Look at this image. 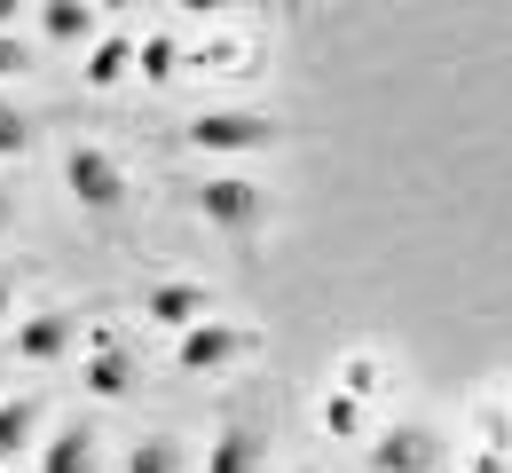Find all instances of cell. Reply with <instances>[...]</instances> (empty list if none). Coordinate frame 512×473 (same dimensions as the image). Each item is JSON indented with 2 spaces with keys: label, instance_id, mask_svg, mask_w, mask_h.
Segmentation results:
<instances>
[{
  "label": "cell",
  "instance_id": "cb8c5ba5",
  "mask_svg": "<svg viewBox=\"0 0 512 473\" xmlns=\"http://www.w3.org/2000/svg\"><path fill=\"white\" fill-rule=\"evenodd\" d=\"M16 8H24V0H0V32H8V24H16Z\"/></svg>",
  "mask_w": 512,
  "mask_h": 473
},
{
  "label": "cell",
  "instance_id": "7c38bea8",
  "mask_svg": "<svg viewBox=\"0 0 512 473\" xmlns=\"http://www.w3.org/2000/svg\"><path fill=\"white\" fill-rule=\"evenodd\" d=\"M40 32H48L56 48H95V40H103L87 0H48V8H40Z\"/></svg>",
  "mask_w": 512,
  "mask_h": 473
},
{
  "label": "cell",
  "instance_id": "7402d4cb",
  "mask_svg": "<svg viewBox=\"0 0 512 473\" xmlns=\"http://www.w3.org/2000/svg\"><path fill=\"white\" fill-rule=\"evenodd\" d=\"M8 316H16V284L0 276V332H8Z\"/></svg>",
  "mask_w": 512,
  "mask_h": 473
},
{
  "label": "cell",
  "instance_id": "5b68a950",
  "mask_svg": "<svg viewBox=\"0 0 512 473\" xmlns=\"http://www.w3.org/2000/svg\"><path fill=\"white\" fill-rule=\"evenodd\" d=\"M245 355H253V332H237V324H221V316L174 339V371H190V379L197 371H229V363H245Z\"/></svg>",
  "mask_w": 512,
  "mask_h": 473
},
{
  "label": "cell",
  "instance_id": "30bf717a",
  "mask_svg": "<svg viewBox=\"0 0 512 473\" xmlns=\"http://www.w3.org/2000/svg\"><path fill=\"white\" fill-rule=\"evenodd\" d=\"M40 473H95V426H87V418L48 426V442H40Z\"/></svg>",
  "mask_w": 512,
  "mask_h": 473
},
{
  "label": "cell",
  "instance_id": "7a4b0ae2",
  "mask_svg": "<svg viewBox=\"0 0 512 473\" xmlns=\"http://www.w3.org/2000/svg\"><path fill=\"white\" fill-rule=\"evenodd\" d=\"M363 466H371V473H442V466H449V442H442V426H426V418H402V426L371 434Z\"/></svg>",
  "mask_w": 512,
  "mask_h": 473
},
{
  "label": "cell",
  "instance_id": "277c9868",
  "mask_svg": "<svg viewBox=\"0 0 512 473\" xmlns=\"http://www.w3.org/2000/svg\"><path fill=\"white\" fill-rule=\"evenodd\" d=\"M64 190L87 205V213H119V205H127V174H119L111 150H71L64 158Z\"/></svg>",
  "mask_w": 512,
  "mask_h": 473
},
{
  "label": "cell",
  "instance_id": "ac0fdd59",
  "mask_svg": "<svg viewBox=\"0 0 512 473\" xmlns=\"http://www.w3.org/2000/svg\"><path fill=\"white\" fill-rule=\"evenodd\" d=\"M24 71H32V48L16 32H0V79H24Z\"/></svg>",
  "mask_w": 512,
  "mask_h": 473
},
{
  "label": "cell",
  "instance_id": "603a6c76",
  "mask_svg": "<svg viewBox=\"0 0 512 473\" xmlns=\"http://www.w3.org/2000/svg\"><path fill=\"white\" fill-rule=\"evenodd\" d=\"M87 8H95V16H127L134 0H87Z\"/></svg>",
  "mask_w": 512,
  "mask_h": 473
},
{
  "label": "cell",
  "instance_id": "8992f818",
  "mask_svg": "<svg viewBox=\"0 0 512 473\" xmlns=\"http://www.w3.org/2000/svg\"><path fill=\"white\" fill-rule=\"evenodd\" d=\"M142 324H166V332L182 339V332H197V324H213V292L190 284V276H166V284L142 292Z\"/></svg>",
  "mask_w": 512,
  "mask_h": 473
},
{
  "label": "cell",
  "instance_id": "e0dca14e",
  "mask_svg": "<svg viewBox=\"0 0 512 473\" xmlns=\"http://www.w3.org/2000/svg\"><path fill=\"white\" fill-rule=\"evenodd\" d=\"M134 64H142V79H174V40H142Z\"/></svg>",
  "mask_w": 512,
  "mask_h": 473
},
{
  "label": "cell",
  "instance_id": "d4e9b609",
  "mask_svg": "<svg viewBox=\"0 0 512 473\" xmlns=\"http://www.w3.org/2000/svg\"><path fill=\"white\" fill-rule=\"evenodd\" d=\"M8 213H16V205H8V190H0V229H8Z\"/></svg>",
  "mask_w": 512,
  "mask_h": 473
},
{
  "label": "cell",
  "instance_id": "9a60e30c",
  "mask_svg": "<svg viewBox=\"0 0 512 473\" xmlns=\"http://www.w3.org/2000/svg\"><path fill=\"white\" fill-rule=\"evenodd\" d=\"M316 418H323V434H363V403H355L347 387H331L316 403Z\"/></svg>",
  "mask_w": 512,
  "mask_h": 473
},
{
  "label": "cell",
  "instance_id": "4fadbf2b",
  "mask_svg": "<svg viewBox=\"0 0 512 473\" xmlns=\"http://www.w3.org/2000/svg\"><path fill=\"white\" fill-rule=\"evenodd\" d=\"M134 48H142V40H119V32H103V40L87 48V64H79V79H87V87H119V79L134 71Z\"/></svg>",
  "mask_w": 512,
  "mask_h": 473
},
{
  "label": "cell",
  "instance_id": "6da1fadb",
  "mask_svg": "<svg viewBox=\"0 0 512 473\" xmlns=\"http://www.w3.org/2000/svg\"><path fill=\"white\" fill-rule=\"evenodd\" d=\"M197 213L221 229V237H260L268 229V190L260 182H245V174H205V190H197Z\"/></svg>",
  "mask_w": 512,
  "mask_h": 473
},
{
  "label": "cell",
  "instance_id": "d6986e66",
  "mask_svg": "<svg viewBox=\"0 0 512 473\" xmlns=\"http://www.w3.org/2000/svg\"><path fill=\"white\" fill-rule=\"evenodd\" d=\"M371 387H379V371H371V355H347V395H355V403H363V395H371Z\"/></svg>",
  "mask_w": 512,
  "mask_h": 473
},
{
  "label": "cell",
  "instance_id": "5bb4252c",
  "mask_svg": "<svg viewBox=\"0 0 512 473\" xmlns=\"http://www.w3.org/2000/svg\"><path fill=\"white\" fill-rule=\"evenodd\" d=\"M127 473H190V458H182L174 434H142V442L127 450Z\"/></svg>",
  "mask_w": 512,
  "mask_h": 473
},
{
  "label": "cell",
  "instance_id": "ba28073f",
  "mask_svg": "<svg viewBox=\"0 0 512 473\" xmlns=\"http://www.w3.org/2000/svg\"><path fill=\"white\" fill-rule=\"evenodd\" d=\"M260 466H268V426H253V418H229L205 450V473H260Z\"/></svg>",
  "mask_w": 512,
  "mask_h": 473
},
{
  "label": "cell",
  "instance_id": "44dd1931",
  "mask_svg": "<svg viewBox=\"0 0 512 473\" xmlns=\"http://www.w3.org/2000/svg\"><path fill=\"white\" fill-rule=\"evenodd\" d=\"M174 8H182V16H221L229 0H174Z\"/></svg>",
  "mask_w": 512,
  "mask_h": 473
},
{
  "label": "cell",
  "instance_id": "8fae6325",
  "mask_svg": "<svg viewBox=\"0 0 512 473\" xmlns=\"http://www.w3.org/2000/svg\"><path fill=\"white\" fill-rule=\"evenodd\" d=\"M40 403H24V395H8L0 403V466H16V458H40Z\"/></svg>",
  "mask_w": 512,
  "mask_h": 473
},
{
  "label": "cell",
  "instance_id": "52a82bcc",
  "mask_svg": "<svg viewBox=\"0 0 512 473\" xmlns=\"http://www.w3.org/2000/svg\"><path fill=\"white\" fill-rule=\"evenodd\" d=\"M71 347H79V316L71 308H40V316L16 324V363H64Z\"/></svg>",
  "mask_w": 512,
  "mask_h": 473
},
{
  "label": "cell",
  "instance_id": "3957f363",
  "mask_svg": "<svg viewBox=\"0 0 512 473\" xmlns=\"http://www.w3.org/2000/svg\"><path fill=\"white\" fill-rule=\"evenodd\" d=\"M190 142H197V150L237 158V150H276L284 127H276L268 111H197V119H190Z\"/></svg>",
  "mask_w": 512,
  "mask_h": 473
},
{
  "label": "cell",
  "instance_id": "ffe728a7",
  "mask_svg": "<svg viewBox=\"0 0 512 473\" xmlns=\"http://www.w3.org/2000/svg\"><path fill=\"white\" fill-rule=\"evenodd\" d=\"M473 473H512V442H489V450L473 458Z\"/></svg>",
  "mask_w": 512,
  "mask_h": 473
},
{
  "label": "cell",
  "instance_id": "9c48e42d",
  "mask_svg": "<svg viewBox=\"0 0 512 473\" xmlns=\"http://www.w3.org/2000/svg\"><path fill=\"white\" fill-rule=\"evenodd\" d=\"M79 387H87L95 403H127L134 387H142V371H134L127 347H95V355L79 363Z\"/></svg>",
  "mask_w": 512,
  "mask_h": 473
},
{
  "label": "cell",
  "instance_id": "2e32d148",
  "mask_svg": "<svg viewBox=\"0 0 512 473\" xmlns=\"http://www.w3.org/2000/svg\"><path fill=\"white\" fill-rule=\"evenodd\" d=\"M24 150H32V119L16 103H0V158H24Z\"/></svg>",
  "mask_w": 512,
  "mask_h": 473
}]
</instances>
